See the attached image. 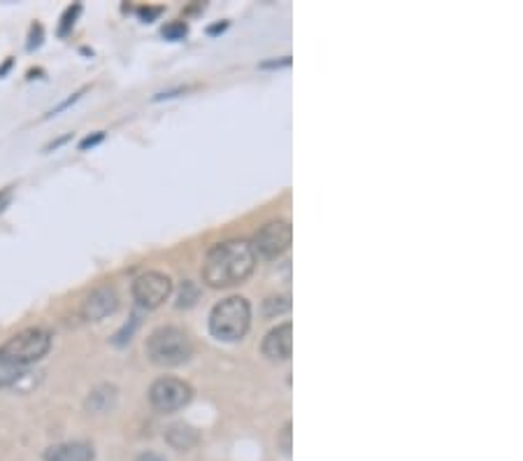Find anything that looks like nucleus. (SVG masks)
<instances>
[{
    "mask_svg": "<svg viewBox=\"0 0 523 461\" xmlns=\"http://www.w3.org/2000/svg\"><path fill=\"white\" fill-rule=\"evenodd\" d=\"M291 63V58L289 56H284L282 61H267V63H260V68H282V66H289Z\"/></svg>",
    "mask_w": 523,
    "mask_h": 461,
    "instance_id": "nucleus-18",
    "label": "nucleus"
},
{
    "mask_svg": "<svg viewBox=\"0 0 523 461\" xmlns=\"http://www.w3.org/2000/svg\"><path fill=\"white\" fill-rule=\"evenodd\" d=\"M163 35L170 37V40H175V37H181V35H186V26L184 24H170V26H166V28H163Z\"/></svg>",
    "mask_w": 523,
    "mask_h": 461,
    "instance_id": "nucleus-14",
    "label": "nucleus"
},
{
    "mask_svg": "<svg viewBox=\"0 0 523 461\" xmlns=\"http://www.w3.org/2000/svg\"><path fill=\"white\" fill-rule=\"evenodd\" d=\"M293 352V324L284 322L263 338V354L270 361H284Z\"/></svg>",
    "mask_w": 523,
    "mask_h": 461,
    "instance_id": "nucleus-9",
    "label": "nucleus"
},
{
    "mask_svg": "<svg viewBox=\"0 0 523 461\" xmlns=\"http://www.w3.org/2000/svg\"><path fill=\"white\" fill-rule=\"evenodd\" d=\"M254 266H256V254L251 250V243L226 240L207 252L202 261V280L214 289L233 287L251 275Z\"/></svg>",
    "mask_w": 523,
    "mask_h": 461,
    "instance_id": "nucleus-1",
    "label": "nucleus"
},
{
    "mask_svg": "<svg viewBox=\"0 0 523 461\" xmlns=\"http://www.w3.org/2000/svg\"><path fill=\"white\" fill-rule=\"evenodd\" d=\"M77 12H80V5H75V8H70L68 10V15L63 17V26H61V33H65V31L70 28V26L75 24V17H77Z\"/></svg>",
    "mask_w": 523,
    "mask_h": 461,
    "instance_id": "nucleus-15",
    "label": "nucleus"
},
{
    "mask_svg": "<svg viewBox=\"0 0 523 461\" xmlns=\"http://www.w3.org/2000/svg\"><path fill=\"white\" fill-rule=\"evenodd\" d=\"M193 399V389L179 378H159L149 389V401L159 412H175Z\"/></svg>",
    "mask_w": 523,
    "mask_h": 461,
    "instance_id": "nucleus-7",
    "label": "nucleus"
},
{
    "mask_svg": "<svg viewBox=\"0 0 523 461\" xmlns=\"http://www.w3.org/2000/svg\"><path fill=\"white\" fill-rule=\"evenodd\" d=\"M195 431L191 426H184V424H175L168 428V443L172 447H177V450H188L191 445H195Z\"/></svg>",
    "mask_w": 523,
    "mask_h": 461,
    "instance_id": "nucleus-12",
    "label": "nucleus"
},
{
    "mask_svg": "<svg viewBox=\"0 0 523 461\" xmlns=\"http://www.w3.org/2000/svg\"><path fill=\"white\" fill-rule=\"evenodd\" d=\"M116 403V387L112 385H100L89 394L87 408L91 412H107L112 410Z\"/></svg>",
    "mask_w": 523,
    "mask_h": 461,
    "instance_id": "nucleus-11",
    "label": "nucleus"
},
{
    "mask_svg": "<svg viewBox=\"0 0 523 461\" xmlns=\"http://www.w3.org/2000/svg\"><path fill=\"white\" fill-rule=\"evenodd\" d=\"M8 200H10V189L0 191V210H3V205H8Z\"/></svg>",
    "mask_w": 523,
    "mask_h": 461,
    "instance_id": "nucleus-20",
    "label": "nucleus"
},
{
    "mask_svg": "<svg viewBox=\"0 0 523 461\" xmlns=\"http://www.w3.org/2000/svg\"><path fill=\"white\" fill-rule=\"evenodd\" d=\"M26 368H17V366H8V363L0 361V387H12L17 385L19 380L26 378Z\"/></svg>",
    "mask_w": 523,
    "mask_h": 461,
    "instance_id": "nucleus-13",
    "label": "nucleus"
},
{
    "mask_svg": "<svg viewBox=\"0 0 523 461\" xmlns=\"http://www.w3.org/2000/svg\"><path fill=\"white\" fill-rule=\"evenodd\" d=\"M133 298L140 308L154 310L168 301V296L172 294V280L166 275V272L159 270H147L142 275H137L133 280Z\"/></svg>",
    "mask_w": 523,
    "mask_h": 461,
    "instance_id": "nucleus-5",
    "label": "nucleus"
},
{
    "mask_svg": "<svg viewBox=\"0 0 523 461\" xmlns=\"http://www.w3.org/2000/svg\"><path fill=\"white\" fill-rule=\"evenodd\" d=\"M135 461H166V459H161L159 454H154V452H147V454H140Z\"/></svg>",
    "mask_w": 523,
    "mask_h": 461,
    "instance_id": "nucleus-19",
    "label": "nucleus"
},
{
    "mask_svg": "<svg viewBox=\"0 0 523 461\" xmlns=\"http://www.w3.org/2000/svg\"><path fill=\"white\" fill-rule=\"evenodd\" d=\"M226 28V24H219V26H212V28H209V33H217V31H224Z\"/></svg>",
    "mask_w": 523,
    "mask_h": 461,
    "instance_id": "nucleus-22",
    "label": "nucleus"
},
{
    "mask_svg": "<svg viewBox=\"0 0 523 461\" xmlns=\"http://www.w3.org/2000/svg\"><path fill=\"white\" fill-rule=\"evenodd\" d=\"M293 240V229L286 219H274V222L263 224L254 236L251 250L254 254H260L263 259H277L289 250Z\"/></svg>",
    "mask_w": 523,
    "mask_h": 461,
    "instance_id": "nucleus-6",
    "label": "nucleus"
},
{
    "mask_svg": "<svg viewBox=\"0 0 523 461\" xmlns=\"http://www.w3.org/2000/svg\"><path fill=\"white\" fill-rule=\"evenodd\" d=\"M193 354V342L184 329L159 327L147 338V356L156 366H179Z\"/></svg>",
    "mask_w": 523,
    "mask_h": 461,
    "instance_id": "nucleus-3",
    "label": "nucleus"
},
{
    "mask_svg": "<svg viewBox=\"0 0 523 461\" xmlns=\"http://www.w3.org/2000/svg\"><path fill=\"white\" fill-rule=\"evenodd\" d=\"M282 447H284V452H291V421L284 426V433H282Z\"/></svg>",
    "mask_w": 523,
    "mask_h": 461,
    "instance_id": "nucleus-17",
    "label": "nucleus"
},
{
    "mask_svg": "<svg viewBox=\"0 0 523 461\" xmlns=\"http://www.w3.org/2000/svg\"><path fill=\"white\" fill-rule=\"evenodd\" d=\"M140 15L149 19V17H156V15H159V10H145V8H142V10H140Z\"/></svg>",
    "mask_w": 523,
    "mask_h": 461,
    "instance_id": "nucleus-21",
    "label": "nucleus"
},
{
    "mask_svg": "<svg viewBox=\"0 0 523 461\" xmlns=\"http://www.w3.org/2000/svg\"><path fill=\"white\" fill-rule=\"evenodd\" d=\"M103 140V133H96V135H89V138H84L82 142H80V147L82 149H89V147H96L98 142Z\"/></svg>",
    "mask_w": 523,
    "mask_h": 461,
    "instance_id": "nucleus-16",
    "label": "nucleus"
},
{
    "mask_svg": "<svg viewBox=\"0 0 523 461\" xmlns=\"http://www.w3.org/2000/svg\"><path fill=\"white\" fill-rule=\"evenodd\" d=\"M96 452L89 443H58L44 452V461H94Z\"/></svg>",
    "mask_w": 523,
    "mask_h": 461,
    "instance_id": "nucleus-10",
    "label": "nucleus"
},
{
    "mask_svg": "<svg viewBox=\"0 0 523 461\" xmlns=\"http://www.w3.org/2000/svg\"><path fill=\"white\" fill-rule=\"evenodd\" d=\"M251 322V305L242 296H228L209 313V331L221 340H240Z\"/></svg>",
    "mask_w": 523,
    "mask_h": 461,
    "instance_id": "nucleus-4",
    "label": "nucleus"
},
{
    "mask_svg": "<svg viewBox=\"0 0 523 461\" xmlns=\"http://www.w3.org/2000/svg\"><path fill=\"white\" fill-rule=\"evenodd\" d=\"M116 308H119V296H116L114 287L105 284V287L94 289L87 298H84L80 315H82V320H87V322H100V320H105V317L114 315Z\"/></svg>",
    "mask_w": 523,
    "mask_h": 461,
    "instance_id": "nucleus-8",
    "label": "nucleus"
},
{
    "mask_svg": "<svg viewBox=\"0 0 523 461\" xmlns=\"http://www.w3.org/2000/svg\"><path fill=\"white\" fill-rule=\"evenodd\" d=\"M51 349V333L47 329L33 327L24 329L0 345V361L8 366L26 368L30 363H37L42 356H47Z\"/></svg>",
    "mask_w": 523,
    "mask_h": 461,
    "instance_id": "nucleus-2",
    "label": "nucleus"
}]
</instances>
